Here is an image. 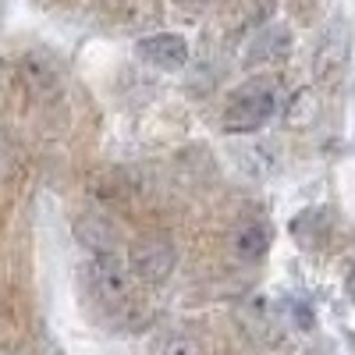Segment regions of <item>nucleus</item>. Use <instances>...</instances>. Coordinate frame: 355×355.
Listing matches in <instances>:
<instances>
[{
	"label": "nucleus",
	"mask_w": 355,
	"mask_h": 355,
	"mask_svg": "<svg viewBox=\"0 0 355 355\" xmlns=\"http://www.w3.org/2000/svg\"><path fill=\"white\" fill-rule=\"evenodd\" d=\"M277 110V89L274 82H245L242 89H234L227 107H224V128L227 132H256L274 117Z\"/></svg>",
	"instance_id": "f257e3e1"
},
{
	"label": "nucleus",
	"mask_w": 355,
	"mask_h": 355,
	"mask_svg": "<svg viewBox=\"0 0 355 355\" xmlns=\"http://www.w3.org/2000/svg\"><path fill=\"white\" fill-rule=\"evenodd\" d=\"M89 284L103 306H121L132 295V274L117 256H96L89 266Z\"/></svg>",
	"instance_id": "f03ea898"
},
{
	"label": "nucleus",
	"mask_w": 355,
	"mask_h": 355,
	"mask_svg": "<svg viewBox=\"0 0 355 355\" xmlns=\"http://www.w3.org/2000/svg\"><path fill=\"white\" fill-rule=\"evenodd\" d=\"M174 270V245L167 239H139L132 245V274L139 281L160 284Z\"/></svg>",
	"instance_id": "7ed1b4c3"
},
{
	"label": "nucleus",
	"mask_w": 355,
	"mask_h": 355,
	"mask_svg": "<svg viewBox=\"0 0 355 355\" xmlns=\"http://www.w3.org/2000/svg\"><path fill=\"white\" fill-rule=\"evenodd\" d=\"M139 53L150 64H157V68L178 71V68H185V61H189V43L178 36V33H160V36L142 40L139 43Z\"/></svg>",
	"instance_id": "20e7f679"
},
{
	"label": "nucleus",
	"mask_w": 355,
	"mask_h": 355,
	"mask_svg": "<svg viewBox=\"0 0 355 355\" xmlns=\"http://www.w3.org/2000/svg\"><path fill=\"white\" fill-rule=\"evenodd\" d=\"M345 57H348V28H345V21H334L316 50V75L334 78L345 64Z\"/></svg>",
	"instance_id": "39448f33"
},
{
	"label": "nucleus",
	"mask_w": 355,
	"mask_h": 355,
	"mask_svg": "<svg viewBox=\"0 0 355 355\" xmlns=\"http://www.w3.org/2000/svg\"><path fill=\"white\" fill-rule=\"evenodd\" d=\"M75 234H78V242L89 245V249H96V256H114V245H117V231L110 220H103L100 214H89L75 224Z\"/></svg>",
	"instance_id": "423d86ee"
},
{
	"label": "nucleus",
	"mask_w": 355,
	"mask_h": 355,
	"mask_svg": "<svg viewBox=\"0 0 355 355\" xmlns=\"http://www.w3.org/2000/svg\"><path fill=\"white\" fill-rule=\"evenodd\" d=\"M270 249V231L263 224H242L234 231V256L245 259V263H259Z\"/></svg>",
	"instance_id": "0eeeda50"
},
{
	"label": "nucleus",
	"mask_w": 355,
	"mask_h": 355,
	"mask_svg": "<svg viewBox=\"0 0 355 355\" xmlns=\"http://www.w3.org/2000/svg\"><path fill=\"white\" fill-rule=\"evenodd\" d=\"M291 46V36H288V28H266V33L252 43L249 50V64H270V61H281V57L288 53Z\"/></svg>",
	"instance_id": "6e6552de"
},
{
	"label": "nucleus",
	"mask_w": 355,
	"mask_h": 355,
	"mask_svg": "<svg viewBox=\"0 0 355 355\" xmlns=\"http://www.w3.org/2000/svg\"><path fill=\"white\" fill-rule=\"evenodd\" d=\"M157 355H199V345L192 338H185V334H174V338H167L157 348Z\"/></svg>",
	"instance_id": "1a4fd4ad"
},
{
	"label": "nucleus",
	"mask_w": 355,
	"mask_h": 355,
	"mask_svg": "<svg viewBox=\"0 0 355 355\" xmlns=\"http://www.w3.org/2000/svg\"><path fill=\"white\" fill-rule=\"evenodd\" d=\"M345 288H348V299L355 302V266L348 270V277H345Z\"/></svg>",
	"instance_id": "9d476101"
}]
</instances>
